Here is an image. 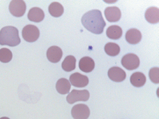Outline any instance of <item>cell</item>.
<instances>
[{"label":"cell","mask_w":159,"mask_h":119,"mask_svg":"<svg viewBox=\"0 0 159 119\" xmlns=\"http://www.w3.org/2000/svg\"><path fill=\"white\" fill-rule=\"evenodd\" d=\"M106 34L109 38L113 40H117L120 38L123 34V30L118 25L110 26L106 31Z\"/></svg>","instance_id":"cell-18"},{"label":"cell","mask_w":159,"mask_h":119,"mask_svg":"<svg viewBox=\"0 0 159 119\" xmlns=\"http://www.w3.org/2000/svg\"><path fill=\"white\" fill-rule=\"evenodd\" d=\"M125 38L126 41L129 43L135 45L138 44L141 41L142 34L138 29H131L126 32Z\"/></svg>","instance_id":"cell-12"},{"label":"cell","mask_w":159,"mask_h":119,"mask_svg":"<svg viewBox=\"0 0 159 119\" xmlns=\"http://www.w3.org/2000/svg\"><path fill=\"white\" fill-rule=\"evenodd\" d=\"M122 65L129 70H136L140 64L139 57L133 53H129L125 55L121 60Z\"/></svg>","instance_id":"cell-5"},{"label":"cell","mask_w":159,"mask_h":119,"mask_svg":"<svg viewBox=\"0 0 159 119\" xmlns=\"http://www.w3.org/2000/svg\"><path fill=\"white\" fill-rule=\"evenodd\" d=\"M28 18L29 20L34 22H40L45 18V14L42 9L34 7L31 8L28 13Z\"/></svg>","instance_id":"cell-14"},{"label":"cell","mask_w":159,"mask_h":119,"mask_svg":"<svg viewBox=\"0 0 159 119\" xmlns=\"http://www.w3.org/2000/svg\"><path fill=\"white\" fill-rule=\"evenodd\" d=\"M63 53L61 48L58 46H53L48 49L47 57L48 60L52 63H57L62 58Z\"/></svg>","instance_id":"cell-11"},{"label":"cell","mask_w":159,"mask_h":119,"mask_svg":"<svg viewBox=\"0 0 159 119\" xmlns=\"http://www.w3.org/2000/svg\"><path fill=\"white\" fill-rule=\"evenodd\" d=\"M22 35L25 40L29 43H33L39 39L40 35L39 30L34 25H27L23 29Z\"/></svg>","instance_id":"cell-4"},{"label":"cell","mask_w":159,"mask_h":119,"mask_svg":"<svg viewBox=\"0 0 159 119\" xmlns=\"http://www.w3.org/2000/svg\"><path fill=\"white\" fill-rule=\"evenodd\" d=\"M149 76L150 80L155 84L159 83V68L153 67L150 69L149 72Z\"/></svg>","instance_id":"cell-23"},{"label":"cell","mask_w":159,"mask_h":119,"mask_svg":"<svg viewBox=\"0 0 159 119\" xmlns=\"http://www.w3.org/2000/svg\"><path fill=\"white\" fill-rule=\"evenodd\" d=\"M70 81L75 87L83 88L87 86L89 83L88 78L79 72H75L70 76Z\"/></svg>","instance_id":"cell-8"},{"label":"cell","mask_w":159,"mask_h":119,"mask_svg":"<svg viewBox=\"0 0 159 119\" xmlns=\"http://www.w3.org/2000/svg\"><path fill=\"white\" fill-rule=\"evenodd\" d=\"M71 114L74 119H87L90 114V111L86 105L78 104L72 108Z\"/></svg>","instance_id":"cell-6"},{"label":"cell","mask_w":159,"mask_h":119,"mask_svg":"<svg viewBox=\"0 0 159 119\" xmlns=\"http://www.w3.org/2000/svg\"><path fill=\"white\" fill-rule=\"evenodd\" d=\"M0 119H10L9 118L7 117H3L1 118Z\"/></svg>","instance_id":"cell-24"},{"label":"cell","mask_w":159,"mask_h":119,"mask_svg":"<svg viewBox=\"0 0 159 119\" xmlns=\"http://www.w3.org/2000/svg\"><path fill=\"white\" fill-rule=\"evenodd\" d=\"M71 87L70 82L66 79H59L56 83V90L61 94H66L69 93Z\"/></svg>","instance_id":"cell-16"},{"label":"cell","mask_w":159,"mask_h":119,"mask_svg":"<svg viewBox=\"0 0 159 119\" xmlns=\"http://www.w3.org/2000/svg\"><path fill=\"white\" fill-rule=\"evenodd\" d=\"M12 53L8 48H2L0 49V61L3 63H7L11 61Z\"/></svg>","instance_id":"cell-22"},{"label":"cell","mask_w":159,"mask_h":119,"mask_svg":"<svg viewBox=\"0 0 159 119\" xmlns=\"http://www.w3.org/2000/svg\"><path fill=\"white\" fill-rule=\"evenodd\" d=\"M76 60L74 56H67L63 61L61 67L63 70L66 72H70L75 69Z\"/></svg>","instance_id":"cell-19"},{"label":"cell","mask_w":159,"mask_h":119,"mask_svg":"<svg viewBox=\"0 0 159 119\" xmlns=\"http://www.w3.org/2000/svg\"><path fill=\"white\" fill-rule=\"evenodd\" d=\"M109 78L116 82H121L126 78V73L119 67H112L108 72Z\"/></svg>","instance_id":"cell-9"},{"label":"cell","mask_w":159,"mask_h":119,"mask_svg":"<svg viewBox=\"0 0 159 119\" xmlns=\"http://www.w3.org/2000/svg\"><path fill=\"white\" fill-rule=\"evenodd\" d=\"M106 53L110 56H116L120 53V48L116 43H107L104 47Z\"/></svg>","instance_id":"cell-21"},{"label":"cell","mask_w":159,"mask_h":119,"mask_svg":"<svg viewBox=\"0 0 159 119\" xmlns=\"http://www.w3.org/2000/svg\"><path fill=\"white\" fill-rule=\"evenodd\" d=\"M48 11L53 17L58 18L62 16L63 14L64 7L60 3L54 2L49 5Z\"/></svg>","instance_id":"cell-20"},{"label":"cell","mask_w":159,"mask_h":119,"mask_svg":"<svg viewBox=\"0 0 159 119\" xmlns=\"http://www.w3.org/2000/svg\"><path fill=\"white\" fill-rule=\"evenodd\" d=\"M130 81L131 83L135 87H142L146 82V76L142 72H136L130 76Z\"/></svg>","instance_id":"cell-17"},{"label":"cell","mask_w":159,"mask_h":119,"mask_svg":"<svg viewBox=\"0 0 159 119\" xmlns=\"http://www.w3.org/2000/svg\"><path fill=\"white\" fill-rule=\"evenodd\" d=\"M145 18L150 23H157L159 21V8L153 7H149L145 12Z\"/></svg>","instance_id":"cell-15"},{"label":"cell","mask_w":159,"mask_h":119,"mask_svg":"<svg viewBox=\"0 0 159 119\" xmlns=\"http://www.w3.org/2000/svg\"><path fill=\"white\" fill-rule=\"evenodd\" d=\"M85 29L95 34H101L106 26L102 14L99 10H93L83 15L81 19Z\"/></svg>","instance_id":"cell-1"},{"label":"cell","mask_w":159,"mask_h":119,"mask_svg":"<svg viewBox=\"0 0 159 119\" xmlns=\"http://www.w3.org/2000/svg\"><path fill=\"white\" fill-rule=\"evenodd\" d=\"M104 14L106 19L110 22H117L121 17L120 10L117 7H107L105 10Z\"/></svg>","instance_id":"cell-10"},{"label":"cell","mask_w":159,"mask_h":119,"mask_svg":"<svg viewBox=\"0 0 159 119\" xmlns=\"http://www.w3.org/2000/svg\"><path fill=\"white\" fill-rule=\"evenodd\" d=\"M20 43L18 30L16 27H4L0 31V45L11 47L17 46Z\"/></svg>","instance_id":"cell-2"},{"label":"cell","mask_w":159,"mask_h":119,"mask_svg":"<svg viewBox=\"0 0 159 119\" xmlns=\"http://www.w3.org/2000/svg\"><path fill=\"white\" fill-rule=\"evenodd\" d=\"M9 9L13 16L20 17L25 12L26 5L23 1H12L10 3Z\"/></svg>","instance_id":"cell-7"},{"label":"cell","mask_w":159,"mask_h":119,"mask_svg":"<svg viewBox=\"0 0 159 119\" xmlns=\"http://www.w3.org/2000/svg\"><path fill=\"white\" fill-rule=\"evenodd\" d=\"M79 68L83 72L88 73L91 72L95 68V64L94 60L90 57L85 56L80 60Z\"/></svg>","instance_id":"cell-13"},{"label":"cell","mask_w":159,"mask_h":119,"mask_svg":"<svg viewBox=\"0 0 159 119\" xmlns=\"http://www.w3.org/2000/svg\"><path fill=\"white\" fill-rule=\"evenodd\" d=\"M89 97V92L86 89L82 90L73 89L68 95L66 100L68 103L72 104L77 102L87 101Z\"/></svg>","instance_id":"cell-3"}]
</instances>
